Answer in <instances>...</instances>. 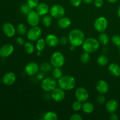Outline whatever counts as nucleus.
I'll return each instance as SVG.
<instances>
[{
    "label": "nucleus",
    "mask_w": 120,
    "mask_h": 120,
    "mask_svg": "<svg viewBox=\"0 0 120 120\" xmlns=\"http://www.w3.org/2000/svg\"><path fill=\"white\" fill-rule=\"evenodd\" d=\"M84 34L81 30L78 29H73L69 34V40L71 46H79L83 45L84 41Z\"/></svg>",
    "instance_id": "1"
},
{
    "label": "nucleus",
    "mask_w": 120,
    "mask_h": 120,
    "mask_svg": "<svg viewBox=\"0 0 120 120\" xmlns=\"http://www.w3.org/2000/svg\"><path fill=\"white\" fill-rule=\"evenodd\" d=\"M58 84L59 87L63 90H70L75 87L76 80L72 76L66 75L62 76L59 79Z\"/></svg>",
    "instance_id": "2"
},
{
    "label": "nucleus",
    "mask_w": 120,
    "mask_h": 120,
    "mask_svg": "<svg viewBox=\"0 0 120 120\" xmlns=\"http://www.w3.org/2000/svg\"><path fill=\"white\" fill-rule=\"evenodd\" d=\"M99 41L93 38H89L84 40L83 43V49L88 53H93L99 48Z\"/></svg>",
    "instance_id": "3"
},
{
    "label": "nucleus",
    "mask_w": 120,
    "mask_h": 120,
    "mask_svg": "<svg viewBox=\"0 0 120 120\" xmlns=\"http://www.w3.org/2000/svg\"><path fill=\"white\" fill-rule=\"evenodd\" d=\"M65 59L62 53L56 52L50 57V63L55 68H60L64 64Z\"/></svg>",
    "instance_id": "4"
},
{
    "label": "nucleus",
    "mask_w": 120,
    "mask_h": 120,
    "mask_svg": "<svg viewBox=\"0 0 120 120\" xmlns=\"http://www.w3.org/2000/svg\"><path fill=\"white\" fill-rule=\"evenodd\" d=\"M56 85L57 83L55 79L47 77L42 80L41 87L45 91H51L56 87Z\"/></svg>",
    "instance_id": "5"
},
{
    "label": "nucleus",
    "mask_w": 120,
    "mask_h": 120,
    "mask_svg": "<svg viewBox=\"0 0 120 120\" xmlns=\"http://www.w3.org/2000/svg\"><path fill=\"white\" fill-rule=\"evenodd\" d=\"M50 15L55 18H60L64 16L65 10L60 5L56 4L53 5L50 9Z\"/></svg>",
    "instance_id": "6"
},
{
    "label": "nucleus",
    "mask_w": 120,
    "mask_h": 120,
    "mask_svg": "<svg viewBox=\"0 0 120 120\" xmlns=\"http://www.w3.org/2000/svg\"><path fill=\"white\" fill-rule=\"evenodd\" d=\"M94 26L95 29L97 31L99 32H103L107 28V20L104 17L100 16L95 21Z\"/></svg>",
    "instance_id": "7"
},
{
    "label": "nucleus",
    "mask_w": 120,
    "mask_h": 120,
    "mask_svg": "<svg viewBox=\"0 0 120 120\" xmlns=\"http://www.w3.org/2000/svg\"><path fill=\"white\" fill-rule=\"evenodd\" d=\"M42 35V29L38 26H33L28 31L27 37L30 41H36Z\"/></svg>",
    "instance_id": "8"
},
{
    "label": "nucleus",
    "mask_w": 120,
    "mask_h": 120,
    "mask_svg": "<svg viewBox=\"0 0 120 120\" xmlns=\"http://www.w3.org/2000/svg\"><path fill=\"white\" fill-rule=\"evenodd\" d=\"M75 96L78 101L80 102H84L87 100L89 98V92L86 89L83 87H79L76 90Z\"/></svg>",
    "instance_id": "9"
},
{
    "label": "nucleus",
    "mask_w": 120,
    "mask_h": 120,
    "mask_svg": "<svg viewBox=\"0 0 120 120\" xmlns=\"http://www.w3.org/2000/svg\"><path fill=\"white\" fill-rule=\"evenodd\" d=\"M27 21L29 24L32 26H37L40 22V15L37 12L31 11L27 15Z\"/></svg>",
    "instance_id": "10"
},
{
    "label": "nucleus",
    "mask_w": 120,
    "mask_h": 120,
    "mask_svg": "<svg viewBox=\"0 0 120 120\" xmlns=\"http://www.w3.org/2000/svg\"><path fill=\"white\" fill-rule=\"evenodd\" d=\"M51 96L54 101L56 102H60L64 100L65 97V93L63 89L60 87H56L52 91Z\"/></svg>",
    "instance_id": "11"
},
{
    "label": "nucleus",
    "mask_w": 120,
    "mask_h": 120,
    "mask_svg": "<svg viewBox=\"0 0 120 120\" xmlns=\"http://www.w3.org/2000/svg\"><path fill=\"white\" fill-rule=\"evenodd\" d=\"M39 70V66L35 62H30L26 65L25 71L29 76H34L36 75Z\"/></svg>",
    "instance_id": "12"
},
{
    "label": "nucleus",
    "mask_w": 120,
    "mask_h": 120,
    "mask_svg": "<svg viewBox=\"0 0 120 120\" xmlns=\"http://www.w3.org/2000/svg\"><path fill=\"white\" fill-rule=\"evenodd\" d=\"M14 52V46L11 44H5L0 48V56L1 57H7L10 56Z\"/></svg>",
    "instance_id": "13"
},
{
    "label": "nucleus",
    "mask_w": 120,
    "mask_h": 120,
    "mask_svg": "<svg viewBox=\"0 0 120 120\" xmlns=\"http://www.w3.org/2000/svg\"><path fill=\"white\" fill-rule=\"evenodd\" d=\"M2 30L8 37H12L15 34V29L14 26L9 22H6L2 26Z\"/></svg>",
    "instance_id": "14"
},
{
    "label": "nucleus",
    "mask_w": 120,
    "mask_h": 120,
    "mask_svg": "<svg viewBox=\"0 0 120 120\" xmlns=\"http://www.w3.org/2000/svg\"><path fill=\"white\" fill-rule=\"evenodd\" d=\"M16 80V76L12 72H8L5 74L2 79V83L7 86H10L14 84Z\"/></svg>",
    "instance_id": "15"
},
{
    "label": "nucleus",
    "mask_w": 120,
    "mask_h": 120,
    "mask_svg": "<svg viewBox=\"0 0 120 120\" xmlns=\"http://www.w3.org/2000/svg\"><path fill=\"white\" fill-rule=\"evenodd\" d=\"M109 86L108 83L103 80H100L96 84V89L101 94H105L108 91Z\"/></svg>",
    "instance_id": "16"
},
{
    "label": "nucleus",
    "mask_w": 120,
    "mask_h": 120,
    "mask_svg": "<svg viewBox=\"0 0 120 120\" xmlns=\"http://www.w3.org/2000/svg\"><path fill=\"white\" fill-rule=\"evenodd\" d=\"M45 42L47 45L50 47H56L59 43V40L55 35L50 34L48 35L45 38Z\"/></svg>",
    "instance_id": "17"
},
{
    "label": "nucleus",
    "mask_w": 120,
    "mask_h": 120,
    "mask_svg": "<svg viewBox=\"0 0 120 120\" xmlns=\"http://www.w3.org/2000/svg\"><path fill=\"white\" fill-rule=\"evenodd\" d=\"M118 102L116 100L111 99L107 103L105 108H106V110L108 112H110V113H113L115 111H117V109H118Z\"/></svg>",
    "instance_id": "18"
},
{
    "label": "nucleus",
    "mask_w": 120,
    "mask_h": 120,
    "mask_svg": "<svg viewBox=\"0 0 120 120\" xmlns=\"http://www.w3.org/2000/svg\"><path fill=\"white\" fill-rule=\"evenodd\" d=\"M71 20L68 17H63L59 18V21H57V25L59 26L62 29H65L68 28L71 25Z\"/></svg>",
    "instance_id": "19"
},
{
    "label": "nucleus",
    "mask_w": 120,
    "mask_h": 120,
    "mask_svg": "<svg viewBox=\"0 0 120 120\" xmlns=\"http://www.w3.org/2000/svg\"><path fill=\"white\" fill-rule=\"evenodd\" d=\"M109 70L113 76L118 77L120 76V66L116 63H111L109 66Z\"/></svg>",
    "instance_id": "20"
},
{
    "label": "nucleus",
    "mask_w": 120,
    "mask_h": 120,
    "mask_svg": "<svg viewBox=\"0 0 120 120\" xmlns=\"http://www.w3.org/2000/svg\"><path fill=\"white\" fill-rule=\"evenodd\" d=\"M36 12L40 16L46 15L49 12V7L45 3L40 4L36 7Z\"/></svg>",
    "instance_id": "21"
},
{
    "label": "nucleus",
    "mask_w": 120,
    "mask_h": 120,
    "mask_svg": "<svg viewBox=\"0 0 120 120\" xmlns=\"http://www.w3.org/2000/svg\"><path fill=\"white\" fill-rule=\"evenodd\" d=\"M94 105L92 103L89 102H86L82 105V109L83 112L87 114L91 113L94 111Z\"/></svg>",
    "instance_id": "22"
},
{
    "label": "nucleus",
    "mask_w": 120,
    "mask_h": 120,
    "mask_svg": "<svg viewBox=\"0 0 120 120\" xmlns=\"http://www.w3.org/2000/svg\"><path fill=\"white\" fill-rule=\"evenodd\" d=\"M46 44V43L45 40H44L43 39H38L36 45V48L38 51H43L44 50L45 48Z\"/></svg>",
    "instance_id": "23"
},
{
    "label": "nucleus",
    "mask_w": 120,
    "mask_h": 120,
    "mask_svg": "<svg viewBox=\"0 0 120 120\" xmlns=\"http://www.w3.org/2000/svg\"><path fill=\"white\" fill-rule=\"evenodd\" d=\"M57 119H58L57 115L55 112H52V111L47 112L43 117L44 120H57Z\"/></svg>",
    "instance_id": "24"
},
{
    "label": "nucleus",
    "mask_w": 120,
    "mask_h": 120,
    "mask_svg": "<svg viewBox=\"0 0 120 120\" xmlns=\"http://www.w3.org/2000/svg\"><path fill=\"white\" fill-rule=\"evenodd\" d=\"M98 41L101 44L103 45H105L107 44L109 42V38L107 34H104V33H102L100 35L99 37H98Z\"/></svg>",
    "instance_id": "25"
},
{
    "label": "nucleus",
    "mask_w": 120,
    "mask_h": 120,
    "mask_svg": "<svg viewBox=\"0 0 120 120\" xmlns=\"http://www.w3.org/2000/svg\"><path fill=\"white\" fill-rule=\"evenodd\" d=\"M109 62V58L104 55H100L97 59V63L100 66H105Z\"/></svg>",
    "instance_id": "26"
},
{
    "label": "nucleus",
    "mask_w": 120,
    "mask_h": 120,
    "mask_svg": "<svg viewBox=\"0 0 120 120\" xmlns=\"http://www.w3.org/2000/svg\"><path fill=\"white\" fill-rule=\"evenodd\" d=\"M24 49L26 52L28 54L32 53L34 52V46L31 42H26L24 44Z\"/></svg>",
    "instance_id": "27"
},
{
    "label": "nucleus",
    "mask_w": 120,
    "mask_h": 120,
    "mask_svg": "<svg viewBox=\"0 0 120 120\" xmlns=\"http://www.w3.org/2000/svg\"><path fill=\"white\" fill-rule=\"evenodd\" d=\"M52 22V16L48 15H45L44 17L43 18V19H42V23H43V25L46 27H49L51 25Z\"/></svg>",
    "instance_id": "28"
},
{
    "label": "nucleus",
    "mask_w": 120,
    "mask_h": 120,
    "mask_svg": "<svg viewBox=\"0 0 120 120\" xmlns=\"http://www.w3.org/2000/svg\"><path fill=\"white\" fill-rule=\"evenodd\" d=\"M53 77L56 79H59L62 76V71L60 68H55L52 71Z\"/></svg>",
    "instance_id": "29"
},
{
    "label": "nucleus",
    "mask_w": 120,
    "mask_h": 120,
    "mask_svg": "<svg viewBox=\"0 0 120 120\" xmlns=\"http://www.w3.org/2000/svg\"><path fill=\"white\" fill-rule=\"evenodd\" d=\"M17 32L19 35H23L27 32V28L25 25L20 23L17 26Z\"/></svg>",
    "instance_id": "30"
},
{
    "label": "nucleus",
    "mask_w": 120,
    "mask_h": 120,
    "mask_svg": "<svg viewBox=\"0 0 120 120\" xmlns=\"http://www.w3.org/2000/svg\"><path fill=\"white\" fill-rule=\"evenodd\" d=\"M80 60L84 64L89 63L90 60V56L89 55V53L85 52L84 53L82 54L80 56Z\"/></svg>",
    "instance_id": "31"
},
{
    "label": "nucleus",
    "mask_w": 120,
    "mask_h": 120,
    "mask_svg": "<svg viewBox=\"0 0 120 120\" xmlns=\"http://www.w3.org/2000/svg\"><path fill=\"white\" fill-rule=\"evenodd\" d=\"M49 63H47V62H44V63H43L41 65L40 70L42 71H44V72L50 71L52 69V66Z\"/></svg>",
    "instance_id": "32"
},
{
    "label": "nucleus",
    "mask_w": 120,
    "mask_h": 120,
    "mask_svg": "<svg viewBox=\"0 0 120 120\" xmlns=\"http://www.w3.org/2000/svg\"><path fill=\"white\" fill-rule=\"evenodd\" d=\"M32 8H30L28 4H23L21 7V11L23 14L28 15L29 12L32 11Z\"/></svg>",
    "instance_id": "33"
},
{
    "label": "nucleus",
    "mask_w": 120,
    "mask_h": 120,
    "mask_svg": "<svg viewBox=\"0 0 120 120\" xmlns=\"http://www.w3.org/2000/svg\"><path fill=\"white\" fill-rule=\"evenodd\" d=\"M111 41L113 44L117 46H120V36L118 35H114L111 38Z\"/></svg>",
    "instance_id": "34"
},
{
    "label": "nucleus",
    "mask_w": 120,
    "mask_h": 120,
    "mask_svg": "<svg viewBox=\"0 0 120 120\" xmlns=\"http://www.w3.org/2000/svg\"><path fill=\"white\" fill-rule=\"evenodd\" d=\"M27 4L31 8H36L39 5L38 0H27Z\"/></svg>",
    "instance_id": "35"
},
{
    "label": "nucleus",
    "mask_w": 120,
    "mask_h": 120,
    "mask_svg": "<svg viewBox=\"0 0 120 120\" xmlns=\"http://www.w3.org/2000/svg\"><path fill=\"white\" fill-rule=\"evenodd\" d=\"M82 107V105L81 104V102L79 101H75L72 104V109L73 110H75V111H79L81 109V108Z\"/></svg>",
    "instance_id": "36"
},
{
    "label": "nucleus",
    "mask_w": 120,
    "mask_h": 120,
    "mask_svg": "<svg viewBox=\"0 0 120 120\" xmlns=\"http://www.w3.org/2000/svg\"><path fill=\"white\" fill-rule=\"evenodd\" d=\"M96 100H97V103H98V104H103V103H104V102H105V97H104V96H103V95H101V96H98V97H97Z\"/></svg>",
    "instance_id": "37"
},
{
    "label": "nucleus",
    "mask_w": 120,
    "mask_h": 120,
    "mask_svg": "<svg viewBox=\"0 0 120 120\" xmlns=\"http://www.w3.org/2000/svg\"><path fill=\"white\" fill-rule=\"evenodd\" d=\"M82 0H70V4L72 5L73 7H79L81 3H82Z\"/></svg>",
    "instance_id": "38"
},
{
    "label": "nucleus",
    "mask_w": 120,
    "mask_h": 120,
    "mask_svg": "<svg viewBox=\"0 0 120 120\" xmlns=\"http://www.w3.org/2000/svg\"><path fill=\"white\" fill-rule=\"evenodd\" d=\"M69 41V38H68L66 37V36H63V37H62L60 39L59 43H60V44L63 45H64L68 43V41Z\"/></svg>",
    "instance_id": "39"
},
{
    "label": "nucleus",
    "mask_w": 120,
    "mask_h": 120,
    "mask_svg": "<svg viewBox=\"0 0 120 120\" xmlns=\"http://www.w3.org/2000/svg\"><path fill=\"white\" fill-rule=\"evenodd\" d=\"M104 4L103 0H94V5L97 8H100Z\"/></svg>",
    "instance_id": "40"
},
{
    "label": "nucleus",
    "mask_w": 120,
    "mask_h": 120,
    "mask_svg": "<svg viewBox=\"0 0 120 120\" xmlns=\"http://www.w3.org/2000/svg\"><path fill=\"white\" fill-rule=\"evenodd\" d=\"M70 120H82V117L80 115L76 114L72 115V116L70 117Z\"/></svg>",
    "instance_id": "41"
},
{
    "label": "nucleus",
    "mask_w": 120,
    "mask_h": 120,
    "mask_svg": "<svg viewBox=\"0 0 120 120\" xmlns=\"http://www.w3.org/2000/svg\"><path fill=\"white\" fill-rule=\"evenodd\" d=\"M16 43L18 45H23L25 44L24 39L21 37L17 38V39H16Z\"/></svg>",
    "instance_id": "42"
},
{
    "label": "nucleus",
    "mask_w": 120,
    "mask_h": 120,
    "mask_svg": "<svg viewBox=\"0 0 120 120\" xmlns=\"http://www.w3.org/2000/svg\"><path fill=\"white\" fill-rule=\"evenodd\" d=\"M110 119L111 120H117L118 119V117L117 114H114L113 112V113H112V114L111 115V116H110Z\"/></svg>",
    "instance_id": "43"
},
{
    "label": "nucleus",
    "mask_w": 120,
    "mask_h": 120,
    "mask_svg": "<svg viewBox=\"0 0 120 120\" xmlns=\"http://www.w3.org/2000/svg\"><path fill=\"white\" fill-rule=\"evenodd\" d=\"M37 79L39 80H42L43 78V74L42 73H39L37 75Z\"/></svg>",
    "instance_id": "44"
},
{
    "label": "nucleus",
    "mask_w": 120,
    "mask_h": 120,
    "mask_svg": "<svg viewBox=\"0 0 120 120\" xmlns=\"http://www.w3.org/2000/svg\"><path fill=\"white\" fill-rule=\"evenodd\" d=\"M83 1H84V3H86V4H90L93 3L94 0H83Z\"/></svg>",
    "instance_id": "45"
},
{
    "label": "nucleus",
    "mask_w": 120,
    "mask_h": 120,
    "mask_svg": "<svg viewBox=\"0 0 120 120\" xmlns=\"http://www.w3.org/2000/svg\"><path fill=\"white\" fill-rule=\"evenodd\" d=\"M108 1H109V2H110V3H114V2H117L118 0H107Z\"/></svg>",
    "instance_id": "46"
},
{
    "label": "nucleus",
    "mask_w": 120,
    "mask_h": 120,
    "mask_svg": "<svg viewBox=\"0 0 120 120\" xmlns=\"http://www.w3.org/2000/svg\"><path fill=\"white\" fill-rule=\"evenodd\" d=\"M117 14H118V16L120 18V7H118V11H117Z\"/></svg>",
    "instance_id": "47"
},
{
    "label": "nucleus",
    "mask_w": 120,
    "mask_h": 120,
    "mask_svg": "<svg viewBox=\"0 0 120 120\" xmlns=\"http://www.w3.org/2000/svg\"><path fill=\"white\" fill-rule=\"evenodd\" d=\"M41 52H39V51H38V53H36V55L38 56H41Z\"/></svg>",
    "instance_id": "48"
},
{
    "label": "nucleus",
    "mask_w": 120,
    "mask_h": 120,
    "mask_svg": "<svg viewBox=\"0 0 120 120\" xmlns=\"http://www.w3.org/2000/svg\"><path fill=\"white\" fill-rule=\"evenodd\" d=\"M119 53H120V46H119Z\"/></svg>",
    "instance_id": "49"
},
{
    "label": "nucleus",
    "mask_w": 120,
    "mask_h": 120,
    "mask_svg": "<svg viewBox=\"0 0 120 120\" xmlns=\"http://www.w3.org/2000/svg\"><path fill=\"white\" fill-rule=\"evenodd\" d=\"M0 82H1V79H0Z\"/></svg>",
    "instance_id": "50"
}]
</instances>
